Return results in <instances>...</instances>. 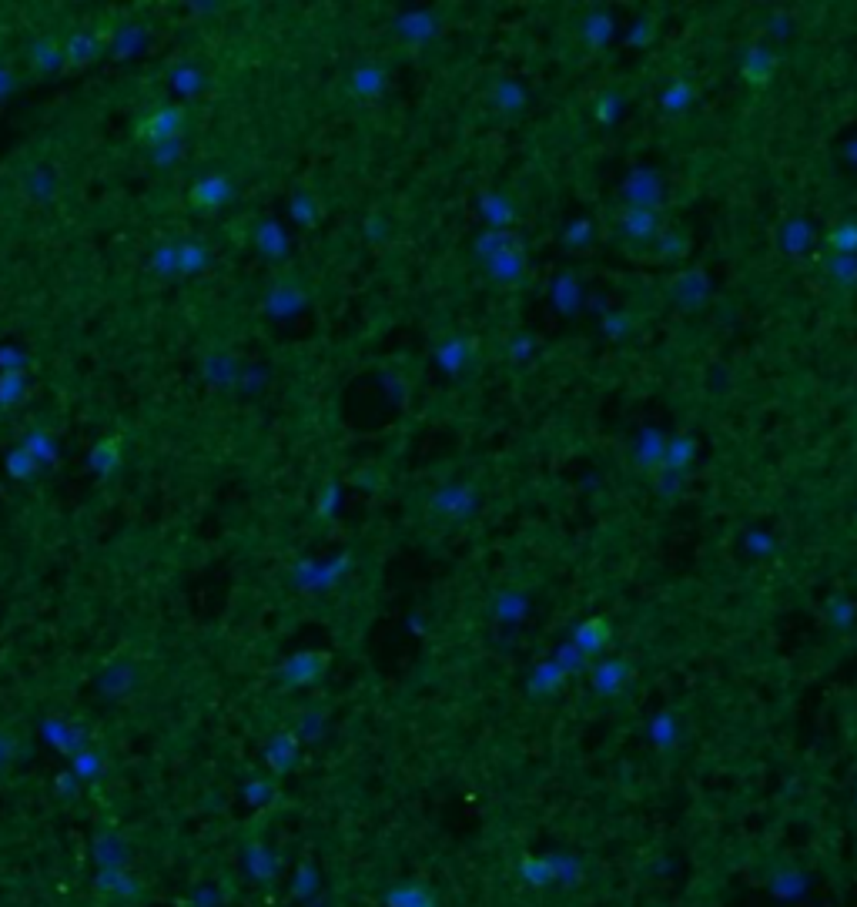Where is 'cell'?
I'll list each match as a JSON object with an SVG mask.
<instances>
[{"instance_id":"cell-4","label":"cell","mask_w":857,"mask_h":907,"mask_svg":"<svg viewBox=\"0 0 857 907\" xmlns=\"http://www.w3.org/2000/svg\"><path fill=\"white\" fill-rule=\"evenodd\" d=\"M472 505H476V496H472V489H465V486H446V489H439L436 496H432V509L446 519L469 516Z\"/></svg>"},{"instance_id":"cell-20","label":"cell","mask_w":857,"mask_h":907,"mask_svg":"<svg viewBox=\"0 0 857 907\" xmlns=\"http://www.w3.org/2000/svg\"><path fill=\"white\" fill-rule=\"evenodd\" d=\"M482 215H486V221L489 225H496V228H503V225H509L512 221V208H509L499 195H486L482 198Z\"/></svg>"},{"instance_id":"cell-21","label":"cell","mask_w":857,"mask_h":907,"mask_svg":"<svg viewBox=\"0 0 857 907\" xmlns=\"http://www.w3.org/2000/svg\"><path fill=\"white\" fill-rule=\"evenodd\" d=\"M151 268L158 274H178V242H164L151 255Z\"/></svg>"},{"instance_id":"cell-18","label":"cell","mask_w":857,"mask_h":907,"mask_svg":"<svg viewBox=\"0 0 857 907\" xmlns=\"http://www.w3.org/2000/svg\"><path fill=\"white\" fill-rule=\"evenodd\" d=\"M291 218L302 225V228H312V225H319V218H321V211H319V202L312 198V195H295L291 198Z\"/></svg>"},{"instance_id":"cell-6","label":"cell","mask_w":857,"mask_h":907,"mask_svg":"<svg viewBox=\"0 0 857 907\" xmlns=\"http://www.w3.org/2000/svg\"><path fill=\"white\" fill-rule=\"evenodd\" d=\"M88 465H91V473H98L101 479H111L115 469L121 465V439L107 435L101 442H94V449H91V456H88Z\"/></svg>"},{"instance_id":"cell-22","label":"cell","mask_w":857,"mask_h":907,"mask_svg":"<svg viewBox=\"0 0 857 907\" xmlns=\"http://www.w3.org/2000/svg\"><path fill=\"white\" fill-rule=\"evenodd\" d=\"M828 245L841 255H854L857 251V225H837L828 235Z\"/></svg>"},{"instance_id":"cell-5","label":"cell","mask_w":857,"mask_h":907,"mask_svg":"<svg viewBox=\"0 0 857 907\" xmlns=\"http://www.w3.org/2000/svg\"><path fill=\"white\" fill-rule=\"evenodd\" d=\"M28 58H30L34 74H41V77L58 74L60 68H64V44H58L54 37H41V41L30 44Z\"/></svg>"},{"instance_id":"cell-3","label":"cell","mask_w":857,"mask_h":907,"mask_svg":"<svg viewBox=\"0 0 857 907\" xmlns=\"http://www.w3.org/2000/svg\"><path fill=\"white\" fill-rule=\"evenodd\" d=\"M98 54H101V41H98L91 30H74L71 37L64 41V68L81 71V68L94 64Z\"/></svg>"},{"instance_id":"cell-1","label":"cell","mask_w":857,"mask_h":907,"mask_svg":"<svg viewBox=\"0 0 857 907\" xmlns=\"http://www.w3.org/2000/svg\"><path fill=\"white\" fill-rule=\"evenodd\" d=\"M185 128H188V111L185 104H158L134 121V141L145 145L147 151L158 145H168V141H181L185 138Z\"/></svg>"},{"instance_id":"cell-14","label":"cell","mask_w":857,"mask_h":907,"mask_svg":"<svg viewBox=\"0 0 857 907\" xmlns=\"http://www.w3.org/2000/svg\"><path fill=\"white\" fill-rule=\"evenodd\" d=\"M20 446L28 449L30 456L41 462V465H51V462L58 459V442H54V435L47 433V429H34V433H28V439H24Z\"/></svg>"},{"instance_id":"cell-26","label":"cell","mask_w":857,"mask_h":907,"mask_svg":"<svg viewBox=\"0 0 857 907\" xmlns=\"http://www.w3.org/2000/svg\"><path fill=\"white\" fill-rule=\"evenodd\" d=\"M11 91H14V74L7 71V68H0V101H4Z\"/></svg>"},{"instance_id":"cell-16","label":"cell","mask_w":857,"mask_h":907,"mask_svg":"<svg viewBox=\"0 0 857 907\" xmlns=\"http://www.w3.org/2000/svg\"><path fill=\"white\" fill-rule=\"evenodd\" d=\"M202 87H204L202 68H194V64H178L175 71H171V91H178V94L194 98Z\"/></svg>"},{"instance_id":"cell-10","label":"cell","mask_w":857,"mask_h":907,"mask_svg":"<svg viewBox=\"0 0 857 907\" xmlns=\"http://www.w3.org/2000/svg\"><path fill=\"white\" fill-rule=\"evenodd\" d=\"M211 265V251L208 245L194 242V238H185L178 242V274H198Z\"/></svg>"},{"instance_id":"cell-12","label":"cell","mask_w":857,"mask_h":907,"mask_svg":"<svg viewBox=\"0 0 857 907\" xmlns=\"http://www.w3.org/2000/svg\"><path fill=\"white\" fill-rule=\"evenodd\" d=\"M255 245L262 248L268 259H282V255L289 251V238H285V231H282V225H278V221L265 218L262 225L255 228Z\"/></svg>"},{"instance_id":"cell-19","label":"cell","mask_w":857,"mask_h":907,"mask_svg":"<svg viewBox=\"0 0 857 907\" xmlns=\"http://www.w3.org/2000/svg\"><path fill=\"white\" fill-rule=\"evenodd\" d=\"M185 158V138L181 141H168V145H158L147 151V161L155 164V168H175L178 161Z\"/></svg>"},{"instance_id":"cell-17","label":"cell","mask_w":857,"mask_h":907,"mask_svg":"<svg viewBox=\"0 0 857 907\" xmlns=\"http://www.w3.org/2000/svg\"><path fill=\"white\" fill-rule=\"evenodd\" d=\"M37 469H41V462L34 459L24 446H17L7 452V473L14 475V479H20V482H30V479L37 475Z\"/></svg>"},{"instance_id":"cell-2","label":"cell","mask_w":857,"mask_h":907,"mask_svg":"<svg viewBox=\"0 0 857 907\" xmlns=\"http://www.w3.org/2000/svg\"><path fill=\"white\" fill-rule=\"evenodd\" d=\"M234 198V181L228 174H204L188 187V204L202 215H215Z\"/></svg>"},{"instance_id":"cell-23","label":"cell","mask_w":857,"mask_h":907,"mask_svg":"<svg viewBox=\"0 0 857 907\" xmlns=\"http://www.w3.org/2000/svg\"><path fill=\"white\" fill-rule=\"evenodd\" d=\"M335 503H338V486H335V482H329V486L321 489V496H319V516H332Z\"/></svg>"},{"instance_id":"cell-25","label":"cell","mask_w":857,"mask_h":907,"mask_svg":"<svg viewBox=\"0 0 857 907\" xmlns=\"http://www.w3.org/2000/svg\"><path fill=\"white\" fill-rule=\"evenodd\" d=\"M686 98H690V87H686V84H677L673 91H667V98H663V101H667V107H673V111H680L683 104H686Z\"/></svg>"},{"instance_id":"cell-8","label":"cell","mask_w":857,"mask_h":907,"mask_svg":"<svg viewBox=\"0 0 857 907\" xmlns=\"http://www.w3.org/2000/svg\"><path fill=\"white\" fill-rule=\"evenodd\" d=\"M385 84H389V74H385V68H378V64H362L359 71L352 74V87H355V94H359L362 101L382 98Z\"/></svg>"},{"instance_id":"cell-9","label":"cell","mask_w":857,"mask_h":907,"mask_svg":"<svg viewBox=\"0 0 857 907\" xmlns=\"http://www.w3.org/2000/svg\"><path fill=\"white\" fill-rule=\"evenodd\" d=\"M395 28H399V34H402L406 41L422 44V41H429V37H436L439 24L429 11H412V14L399 17V20H395Z\"/></svg>"},{"instance_id":"cell-11","label":"cell","mask_w":857,"mask_h":907,"mask_svg":"<svg viewBox=\"0 0 857 907\" xmlns=\"http://www.w3.org/2000/svg\"><path fill=\"white\" fill-rule=\"evenodd\" d=\"M469 352H472V342H465V338H446V342L436 348L439 369H442V372H449V375H459L463 372L465 359H469Z\"/></svg>"},{"instance_id":"cell-7","label":"cell","mask_w":857,"mask_h":907,"mask_svg":"<svg viewBox=\"0 0 857 907\" xmlns=\"http://www.w3.org/2000/svg\"><path fill=\"white\" fill-rule=\"evenodd\" d=\"M325 663H329L325 653H298L285 663V677H289V683H312L325 673Z\"/></svg>"},{"instance_id":"cell-13","label":"cell","mask_w":857,"mask_h":907,"mask_svg":"<svg viewBox=\"0 0 857 907\" xmlns=\"http://www.w3.org/2000/svg\"><path fill=\"white\" fill-rule=\"evenodd\" d=\"M28 395V372L24 369H7L0 372V409H14Z\"/></svg>"},{"instance_id":"cell-24","label":"cell","mask_w":857,"mask_h":907,"mask_svg":"<svg viewBox=\"0 0 857 907\" xmlns=\"http://www.w3.org/2000/svg\"><path fill=\"white\" fill-rule=\"evenodd\" d=\"M138 41H141V34H138V30H128L124 37H117L115 54H117V58H128V54H134V47H138Z\"/></svg>"},{"instance_id":"cell-15","label":"cell","mask_w":857,"mask_h":907,"mask_svg":"<svg viewBox=\"0 0 857 907\" xmlns=\"http://www.w3.org/2000/svg\"><path fill=\"white\" fill-rule=\"evenodd\" d=\"M607 640H610V619H603V617L586 619L580 630H576V643H580L583 649L607 647Z\"/></svg>"}]
</instances>
